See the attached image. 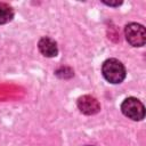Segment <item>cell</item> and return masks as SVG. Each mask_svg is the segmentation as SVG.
<instances>
[{
    "instance_id": "obj_5",
    "label": "cell",
    "mask_w": 146,
    "mask_h": 146,
    "mask_svg": "<svg viewBox=\"0 0 146 146\" xmlns=\"http://www.w3.org/2000/svg\"><path fill=\"white\" fill-rule=\"evenodd\" d=\"M38 47H39L40 52L46 57H55L58 54V48H57L56 42L48 36L41 38L38 43Z\"/></svg>"
},
{
    "instance_id": "obj_7",
    "label": "cell",
    "mask_w": 146,
    "mask_h": 146,
    "mask_svg": "<svg viewBox=\"0 0 146 146\" xmlns=\"http://www.w3.org/2000/svg\"><path fill=\"white\" fill-rule=\"evenodd\" d=\"M103 2H104L105 5H107V6H115V7H116V6H120V5L122 3L121 1H115V2H111V1H110V2H107V1H103Z\"/></svg>"
},
{
    "instance_id": "obj_6",
    "label": "cell",
    "mask_w": 146,
    "mask_h": 146,
    "mask_svg": "<svg viewBox=\"0 0 146 146\" xmlns=\"http://www.w3.org/2000/svg\"><path fill=\"white\" fill-rule=\"evenodd\" d=\"M13 17H14L13 8L6 2H0V24H6L10 22Z\"/></svg>"
},
{
    "instance_id": "obj_3",
    "label": "cell",
    "mask_w": 146,
    "mask_h": 146,
    "mask_svg": "<svg viewBox=\"0 0 146 146\" xmlns=\"http://www.w3.org/2000/svg\"><path fill=\"white\" fill-rule=\"evenodd\" d=\"M124 34L127 41L133 47H141L146 42L145 27L138 23H130L125 25Z\"/></svg>"
},
{
    "instance_id": "obj_2",
    "label": "cell",
    "mask_w": 146,
    "mask_h": 146,
    "mask_svg": "<svg viewBox=\"0 0 146 146\" xmlns=\"http://www.w3.org/2000/svg\"><path fill=\"white\" fill-rule=\"evenodd\" d=\"M121 111L127 117L133 121H140L145 116L144 105L140 103V100H138L135 97L125 98L121 104Z\"/></svg>"
},
{
    "instance_id": "obj_1",
    "label": "cell",
    "mask_w": 146,
    "mask_h": 146,
    "mask_svg": "<svg viewBox=\"0 0 146 146\" xmlns=\"http://www.w3.org/2000/svg\"><path fill=\"white\" fill-rule=\"evenodd\" d=\"M102 72L104 78L111 83H120L125 78V68L123 64L115 58L106 59L103 63Z\"/></svg>"
},
{
    "instance_id": "obj_4",
    "label": "cell",
    "mask_w": 146,
    "mask_h": 146,
    "mask_svg": "<svg viewBox=\"0 0 146 146\" xmlns=\"http://www.w3.org/2000/svg\"><path fill=\"white\" fill-rule=\"evenodd\" d=\"M78 107L83 114H87V115H92L100 111L99 102L95 97L89 95L81 96L78 99Z\"/></svg>"
}]
</instances>
